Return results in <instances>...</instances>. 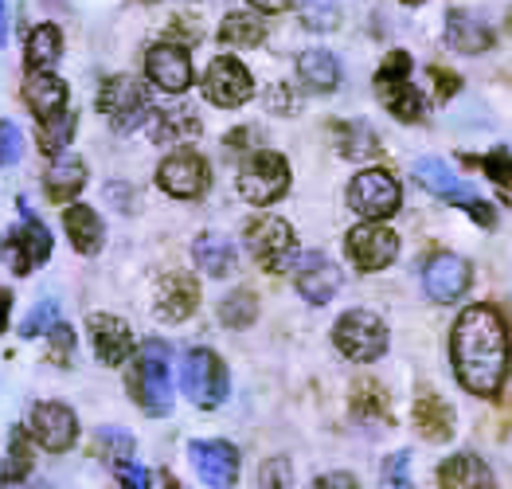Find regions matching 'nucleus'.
<instances>
[{
    "label": "nucleus",
    "instance_id": "1",
    "mask_svg": "<svg viewBox=\"0 0 512 489\" xmlns=\"http://www.w3.org/2000/svg\"><path fill=\"white\" fill-rule=\"evenodd\" d=\"M450 360H454V376L466 392L481 396V400H493L505 388L512 364V341L505 317L493 306H470L454 325Z\"/></svg>",
    "mask_w": 512,
    "mask_h": 489
},
{
    "label": "nucleus",
    "instance_id": "2",
    "mask_svg": "<svg viewBox=\"0 0 512 489\" xmlns=\"http://www.w3.org/2000/svg\"><path fill=\"white\" fill-rule=\"evenodd\" d=\"M129 396L145 415H169L172 411V376H169V345L145 341L133 356L129 372Z\"/></svg>",
    "mask_w": 512,
    "mask_h": 489
},
{
    "label": "nucleus",
    "instance_id": "3",
    "mask_svg": "<svg viewBox=\"0 0 512 489\" xmlns=\"http://www.w3.org/2000/svg\"><path fill=\"white\" fill-rule=\"evenodd\" d=\"M376 90L384 98V106L399 118V122H423L427 102L411 83V55L407 51H391L384 67L376 71Z\"/></svg>",
    "mask_w": 512,
    "mask_h": 489
},
{
    "label": "nucleus",
    "instance_id": "4",
    "mask_svg": "<svg viewBox=\"0 0 512 489\" xmlns=\"http://www.w3.org/2000/svg\"><path fill=\"white\" fill-rule=\"evenodd\" d=\"M98 110L106 114V122L118 134H133V130H141L153 118L149 90L141 87L137 79H129V75H114V79L102 83V90H98Z\"/></svg>",
    "mask_w": 512,
    "mask_h": 489
},
{
    "label": "nucleus",
    "instance_id": "5",
    "mask_svg": "<svg viewBox=\"0 0 512 489\" xmlns=\"http://www.w3.org/2000/svg\"><path fill=\"white\" fill-rule=\"evenodd\" d=\"M415 180H419L427 192H434L438 200H446V204H462V208H466L481 227H493V223H497L493 208H489V204H485V200H481V196H477L470 184L458 177L446 161H438V157H423V161L415 165Z\"/></svg>",
    "mask_w": 512,
    "mask_h": 489
},
{
    "label": "nucleus",
    "instance_id": "6",
    "mask_svg": "<svg viewBox=\"0 0 512 489\" xmlns=\"http://www.w3.org/2000/svg\"><path fill=\"white\" fill-rule=\"evenodd\" d=\"M333 345L341 349V356L348 360H380L387 353V325L368 310H348L337 317L333 325Z\"/></svg>",
    "mask_w": 512,
    "mask_h": 489
},
{
    "label": "nucleus",
    "instance_id": "7",
    "mask_svg": "<svg viewBox=\"0 0 512 489\" xmlns=\"http://www.w3.org/2000/svg\"><path fill=\"white\" fill-rule=\"evenodd\" d=\"M286 188H290V165H286V157L262 149V153H251L243 161V169H239V192H243L247 204L266 208V204L282 200Z\"/></svg>",
    "mask_w": 512,
    "mask_h": 489
},
{
    "label": "nucleus",
    "instance_id": "8",
    "mask_svg": "<svg viewBox=\"0 0 512 489\" xmlns=\"http://www.w3.org/2000/svg\"><path fill=\"white\" fill-rule=\"evenodd\" d=\"M294 227L282 220V216H258L247 223V251L255 255V263L270 274H282L294 263Z\"/></svg>",
    "mask_w": 512,
    "mask_h": 489
},
{
    "label": "nucleus",
    "instance_id": "9",
    "mask_svg": "<svg viewBox=\"0 0 512 489\" xmlns=\"http://www.w3.org/2000/svg\"><path fill=\"white\" fill-rule=\"evenodd\" d=\"M180 388L196 407H219L227 400V364L212 349H192L180 364Z\"/></svg>",
    "mask_w": 512,
    "mask_h": 489
},
{
    "label": "nucleus",
    "instance_id": "10",
    "mask_svg": "<svg viewBox=\"0 0 512 489\" xmlns=\"http://www.w3.org/2000/svg\"><path fill=\"white\" fill-rule=\"evenodd\" d=\"M348 208L364 220H391L399 212V180L387 169H364L348 184Z\"/></svg>",
    "mask_w": 512,
    "mask_h": 489
},
{
    "label": "nucleus",
    "instance_id": "11",
    "mask_svg": "<svg viewBox=\"0 0 512 489\" xmlns=\"http://www.w3.org/2000/svg\"><path fill=\"white\" fill-rule=\"evenodd\" d=\"M348 259H352V267L364 270V274H376V270H384L395 263V255H399V235L384 227V220H368L360 223V227H352L348 231Z\"/></svg>",
    "mask_w": 512,
    "mask_h": 489
},
{
    "label": "nucleus",
    "instance_id": "12",
    "mask_svg": "<svg viewBox=\"0 0 512 489\" xmlns=\"http://www.w3.org/2000/svg\"><path fill=\"white\" fill-rule=\"evenodd\" d=\"M204 94H208L212 106L235 110V106L255 98V79H251V71L239 59L219 55V59H212V67L204 71Z\"/></svg>",
    "mask_w": 512,
    "mask_h": 489
},
{
    "label": "nucleus",
    "instance_id": "13",
    "mask_svg": "<svg viewBox=\"0 0 512 489\" xmlns=\"http://www.w3.org/2000/svg\"><path fill=\"white\" fill-rule=\"evenodd\" d=\"M157 184L176 196V200H196V196H204L208 192V184H212V169H208V161L200 157V153H192V149H180V153H172L161 161V169H157Z\"/></svg>",
    "mask_w": 512,
    "mask_h": 489
},
{
    "label": "nucleus",
    "instance_id": "14",
    "mask_svg": "<svg viewBox=\"0 0 512 489\" xmlns=\"http://www.w3.org/2000/svg\"><path fill=\"white\" fill-rule=\"evenodd\" d=\"M145 75H149V83L157 90H165V94H184V90L196 83V75H192V59H188V47L184 44H153L145 51Z\"/></svg>",
    "mask_w": 512,
    "mask_h": 489
},
{
    "label": "nucleus",
    "instance_id": "15",
    "mask_svg": "<svg viewBox=\"0 0 512 489\" xmlns=\"http://www.w3.org/2000/svg\"><path fill=\"white\" fill-rule=\"evenodd\" d=\"M290 270H294L298 294L309 306H329L337 298V290H341V267L321 251H309V255L294 259Z\"/></svg>",
    "mask_w": 512,
    "mask_h": 489
},
{
    "label": "nucleus",
    "instance_id": "16",
    "mask_svg": "<svg viewBox=\"0 0 512 489\" xmlns=\"http://www.w3.org/2000/svg\"><path fill=\"white\" fill-rule=\"evenodd\" d=\"M28 431H32V439L43 450L63 454V450H71L75 439H79V419L63 403H36L32 407V419H28Z\"/></svg>",
    "mask_w": 512,
    "mask_h": 489
},
{
    "label": "nucleus",
    "instance_id": "17",
    "mask_svg": "<svg viewBox=\"0 0 512 489\" xmlns=\"http://www.w3.org/2000/svg\"><path fill=\"white\" fill-rule=\"evenodd\" d=\"M473 282V270L470 263L462 259V255H450V251H442V255H434L423 270V286H427V298L430 302H458L466 290H470Z\"/></svg>",
    "mask_w": 512,
    "mask_h": 489
},
{
    "label": "nucleus",
    "instance_id": "18",
    "mask_svg": "<svg viewBox=\"0 0 512 489\" xmlns=\"http://www.w3.org/2000/svg\"><path fill=\"white\" fill-rule=\"evenodd\" d=\"M188 458H192V466H196V474L215 489H227L235 486V478H239V450L231 443H192L188 446Z\"/></svg>",
    "mask_w": 512,
    "mask_h": 489
},
{
    "label": "nucleus",
    "instance_id": "19",
    "mask_svg": "<svg viewBox=\"0 0 512 489\" xmlns=\"http://www.w3.org/2000/svg\"><path fill=\"white\" fill-rule=\"evenodd\" d=\"M8 251H12L16 274H32V270L40 267V263H47V255H51V231H47L32 212H24V223L8 235Z\"/></svg>",
    "mask_w": 512,
    "mask_h": 489
},
{
    "label": "nucleus",
    "instance_id": "20",
    "mask_svg": "<svg viewBox=\"0 0 512 489\" xmlns=\"http://www.w3.org/2000/svg\"><path fill=\"white\" fill-rule=\"evenodd\" d=\"M200 306V282L192 278V274H184V270H176L169 274L165 282H161V290H157V317L161 321H188L192 313Z\"/></svg>",
    "mask_w": 512,
    "mask_h": 489
},
{
    "label": "nucleus",
    "instance_id": "21",
    "mask_svg": "<svg viewBox=\"0 0 512 489\" xmlns=\"http://www.w3.org/2000/svg\"><path fill=\"white\" fill-rule=\"evenodd\" d=\"M90 337H94V356L102 364H126L129 353H133V333L114 313H94L90 317Z\"/></svg>",
    "mask_w": 512,
    "mask_h": 489
},
{
    "label": "nucleus",
    "instance_id": "22",
    "mask_svg": "<svg viewBox=\"0 0 512 489\" xmlns=\"http://www.w3.org/2000/svg\"><path fill=\"white\" fill-rule=\"evenodd\" d=\"M192 259H196V267L204 270L208 278H227V274H235V267H239L235 243L227 235H219V231H204L192 243Z\"/></svg>",
    "mask_w": 512,
    "mask_h": 489
},
{
    "label": "nucleus",
    "instance_id": "23",
    "mask_svg": "<svg viewBox=\"0 0 512 489\" xmlns=\"http://www.w3.org/2000/svg\"><path fill=\"white\" fill-rule=\"evenodd\" d=\"M298 79L305 90H317V94H333L341 83V63L333 51L325 47H309L298 55Z\"/></svg>",
    "mask_w": 512,
    "mask_h": 489
},
{
    "label": "nucleus",
    "instance_id": "24",
    "mask_svg": "<svg viewBox=\"0 0 512 489\" xmlns=\"http://www.w3.org/2000/svg\"><path fill=\"white\" fill-rule=\"evenodd\" d=\"M446 44L454 47V51H462V55H481V51L493 47V32H489L473 12L454 8V12L446 16Z\"/></svg>",
    "mask_w": 512,
    "mask_h": 489
},
{
    "label": "nucleus",
    "instance_id": "25",
    "mask_svg": "<svg viewBox=\"0 0 512 489\" xmlns=\"http://www.w3.org/2000/svg\"><path fill=\"white\" fill-rule=\"evenodd\" d=\"M24 102H28V110H32L36 122H40V118H47V114L63 110V106L71 102V94H67V83L55 79L51 71H32L28 83H24Z\"/></svg>",
    "mask_w": 512,
    "mask_h": 489
},
{
    "label": "nucleus",
    "instance_id": "26",
    "mask_svg": "<svg viewBox=\"0 0 512 489\" xmlns=\"http://www.w3.org/2000/svg\"><path fill=\"white\" fill-rule=\"evenodd\" d=\"M63 227H67L71 247H75L79 255H98V251H102L106 227H102V220H98V212H94V208H86V204H71V208L63 212Z\"/></svg>",
    "mask_w": 512,
    "mask_h": 489
},
{
    "label": "nucleus",
    "instance_id": "27",
    "mask_svg": "<svg viewBox=\"0 0 512 489\" xmlns=\"http://www.w3.org/2000/svg\"><path fill=\"white\" fill-rule=\"evenodd\" d=\"M43 188H47V196H51L55 204H71L86 188V165L79 157H63V153H59V157L51 161L47 177H43Z\"/></svg>",
    "mask_w": 512,
    "mask_h": 489
},
{
    "label": "nucleus",
    "instance_id": "28",
    "mask_svg": "<svg viewBox=\"0 0 512 489\" xmlns=\"http://www.w3.org/2000/svg\"><path fill=\"white\" fill-rule=\"evenodd\" d=\"M415 427L427 443H446L454 435V407L438 396H419L415 403Z\"/></svg>",
    "mask_w": 512,
    "mask_h": 489
},
{
    "label": "nucleus",
    "instance_id": "29",
    "mask_svg": "<svg viewBox=\"0 0 512 489\" xmlns=\"http://www.w3.org/2000/svg\"><path fill=\"white\" fill-rule=\"evenodd\" d=\"M438 482L446 489H473V486H493V474L481 458L473 454H458L446 466H438Z\"/></svg>",
    "mask_w": 512,
    "mask_h": 489
},
{
    "label": "nucleus",
    "instance_id": "30",
    "mask_svg": "<svg viewBox=\"0 0 512 489\" xmlns=\"http://www.w3.org/2000/svg\"><path fill=\"white\" fill-rule=\"evenodd\" d=\"M63 55V36L55 24H40L32 36H28V51H24V63L28 71H51Z\"/></svg>",
    "mask_w": 512,
    "mask_h": 489
},
{
    "label": "nucleus",
    "instance_id": "31",
    "mask_svg": "<svg viewBox=\"0 0 512 489\" xmlns=\"http://www.w3.org/2000/svg\"><path fill=\"white\" fill-rule=\"evenodd\" d=\"M200 134V118L188 110V106H169L161 114H153V141L172 145V141H184V137Z\"/></svg>",
    "mask_w": 512,
    "mask_h": 489
},
{
    "label": "nucleus",
    "instance_id": "32",
    "mask_svg": "<svg viewBox=\"0 0 512 489\" xmlns=\"http://www.w3.org/2000/svg\"><path fill=\"white\" fill-rule=\"evenodd\" d=\"M75 126H79V118H75L71 106H63V110H55V114L40 118V149L47 153V157H59V153L71 145Z\"/></svg>",
    "mask_w": 512,
    "mask_h": 489
},
{
    "label": "nucleus",
    "instance_id": "33",
    "mask_svg": "<svg viewBox=\"0 0 512 489\" xmlns=\"http://www.w3.org/2000/svg\"><path fill=\"white\" fill-rule=\"evenodd\" d=\"M219 40L227 47H258L266 40V24L251 12H227L219 24Z\"/></svg>",
    "mask_w": 512,
    "mask_h": 489
},
{
    "label": "nucleus",
    "instance_id": "34",
    "mask_svg": "<svg viewBox=\"0 0 512 489\" xmlns=\"http://www.w3.org/2000/svg\"><path fill=\"white\" fill-rule=\"evenodd\" d=\"M337 145H341V157H348V161H368V157L380 153V137L372 134L364 122L337 126Z\"/></svg>",
    "mask_w": 512,
    "mask_h": 489
},
{
    "label": "nucleus",
    "instance_id": "35",
    "mask_svg": "<svg viewBox=\"0 0 512 489\" xmlns=\"http://www.w3.org/2000/svg\"><path fill=\"white\" fill-rule=\"evenodd\" d=\"M32 474V450H28V439L24 431H12L8 439V454L0 462V482H24Z\"/></svg>",
    "mask_w": 512,
    "mask_h": 489
},
{
    "label": "nucleus",
    "instance_id": "36",
    "mask_svg": "<svg viewBox=\"0 0 512 489\" xmlns=\"http://www.w3.org/2000/svg\"><path fill=\"white\" fill-rule=\"evenodd\" d=\"M219 317H223L231 329H247V325L258 317V298L251 294V290H235V294H227V298H223Z\"/></svg>",
    "mask_w": 512,
    "mask_h": 489
},
{
    "label": "nucleus",
    "instance_id": "37",
    "mask_svg": "<svg viewBox=\"0 0 512 489\" xmlns=\"http://www.w3.org/2000/svg\"><path fill=\"white\" fill-rule=\"evenodd\" d=\"M301 24L309 32H333L341 24V4L337 0H309L301 8Z\"/></svg>",
    "mask_w": 512,
    "mask_h": 489
},
{
    "label": "nucleus",
    "instance_id": "38",
    "mask_svg": "<svg viewBox=\"0 0 512 489\" xmlns=\"http://www.w3.org/2000/svg\"><path fill=\"white\" fill-rule=\"evenodd\" d=\"M352 411L364 415V419H372V415H384L387 419V400H384V392H380V384L360 380V384L352 388Z\"/></svg>",
    "mask_w": 512,
    "mask_h": 489
},
{
    "label": "nucleus",
    "instance_id": "39",
    "mask_svg": "<svg viewBox=\"0 0 512 489\" xmlns=\"http://www.w3.org/2000/svg\"><path fill=\"white\" fill-rule=\"evenodd\" d=\"M47 345H51V360H55L59 368H67L71 356H75V329L63 325V321H55V325L47 329Z\"/></svg>",
    "mask_w": 512,
    "mask_h": 489
},
{
    "label": "nucleus",
    "instance_id": "40",
    "mask_svg": "<svg viewBox=\"0 0 512 489\" xmlns=\"http://www.w3.org/2000/svg\"><path fill=\"white\" fill-rule=\"evenodd\" d=\"M266 106H270V114H282V118H290V114H298L301 110V94L290 83H274L270 94H266Z\"/></svg>",
    "mask_w": 512,
    "mask_h": 489
},
{
    "label": "nucleus",
    "instance_id": "41",
    "mask_svg": "<svg viewBox=\"0 0 512 489\" xmlns=\"http://www.w3.org/2000/svg\"><path fill=\"white\" fill-rule=\"evenodd\" d=\"M55 313H59V302H40L36 310L24 317V325H20V337H40V333H47L51 325H55Z\"/></svg>",
    "mask_w": 512,
    "mask_h": 489
},
{
    "label": "nucleus",
    "instance_id": "42",
    "mask_svg": "<svg viewBox=\"0 0 512 489\" xmlns=\"http://www.w3.org/2000/svg\"><path fill=\"white\" fill-rule=\"evenodd\" d=\"M20 153H24V137H20V130H16L12 122H0V169H4V165H16Z\"/></svg>",
    "mask_w": 512,
    "mask_h": 489
},
{
    "label": "nucleus",
    "instance_id": "43",
    "mask_svg": "<svg viewBox=\"0 0 512 489\" xmlns=\"http://www.w3.org/2000/svg\"><path fill=\"white\" fill-rule=\"evenodd\" d=\"M481 169L497 180L505 192L512 196V157L509 153H493V157H481Z\"/></svg>",
    "mask_w": 512,
    "mask_h": 489
},
{
    "label": "nucleus",
    "instance_id": "44",
    "mask_svg": "<svg viewBox=\"0 0 512 489\" xmlns=\"http://www.w3.org/2000/svg\"><path fill=\"white\" fill-rule=\"evenodd\" d=\"M98 446H110V462L114 466H122V462L133 458V439L118 435V431H98Z\"/></svg>",
    "mask_w": 512,
    "mask_h": 489
},
{
    "label": "nucleus",
    "instance_id": "45",
    "mask_svg": "<svg viewBox=\"0 0 512 489\" xmlns=\"http://www.w3.org/2000/svg\"><path fill=\"white\" fill-rule=\"evenodd\" d=\"M114 470H118V482H122V486H137V489L149 486V474L137 470V466H126V462H122V466H114Z\"/></svg>",
    "mask_w": 512,
    "mask_h": 489
},
{
    "label": "nucleus",
    "instance_id": "46",
    "mask_svg": "<svg viewBox=\"0 0 512 489\" xmlns=\"http://www.w3.org/2000/svg\"><path fill=\"white\" fill-rule=\"evenodd\" d=\"M403 466H407V454H391V462L384 466V482H391V486H407Z\"/></svg>",
    "mask_w": 512,
    "mask_h": 489
},
{
    "label": "nucleus",
    "instance_id": "47",
    "mask_svg": "<svg viewBox=\"0 0 512 489\" xmlns=\"http://www.w3.org/2000/svg\"><path fill=\"white\" fill-rule=\"evenodd\" d=\"M430 75H434V79H438V94H442V98H450V94H458V75H450V71H446V75H442V71H438V67H434V71H430Z\"/></svg>",
    "mask_w": 512,
    "mask_h": 489
},
{
    "label": "nucleus",
    "instance_id": "48",
    "mask_svg": "<svg viewBox=\"0 0 512 489\" xmlns=\"http://www.w3.org/2000/svg\"><path fill=\"white\" fill-rule=\"evenodd\" d=\"M247 4L258 8V12H270V16H274V12H290V8H294V0H247Z\"/></svg>",
    "mask_w": 512,
    "mask_h": 489
},
{
    "label": "nucleus",
    "instance_id": "49",
    "mask_svg": "<svg viewBox=\"0 0 512 489\" xmlns=\"http://www.w3.org/2000/svg\"><path fill=\"white\" fill-rule=\"evenodd\" d=\"M317 486H348V489H356V478H348V474H329V478H317Z\"/></svg>",
    "mask_w": 512,
    "mask_h": 489
},
{
    "label": "nucleus",
    "instance_id": "50",
    "mask_svg": "<svg viewBox=\"0 0 512 489\" xmlns=\"http://www.w3.org/2000/svg\"><path fill=\"white\" fill-rule=\"evenodd\" d=\"M8 313H12V294H8V290H0V333L8 329Z\"/></svg>",
    "mask_w": 512,
    "mask_h": 489
},
{
    "label": "nucleus",
    "instance_id": "51",
    "mask_svg": "<svg viewBox=\"0 0 512 489\" xmlns=\"http://www.w3.org/2000/svg\"><path fill=\"white\" fill-rule=\"evenodd\" d=\"M8 44V8H4V0H0V47Z\"/></svg>",
    "mask_w": 512,
    "mask_h": 489
},
{
    "label": "nucleus",
    "instance_id": "52",
    "mask_svg": "<svg viewBox=\"0 0 512 489\" xmlns=\"http://www.w3.org/2000/svg\"><path fill=\"white\" fill-rule=\"evenodd\" d=\"M403 4H427V0H403Z\"/></svg>",
    "mask_w": 512,
    "mask_h": 489
}]
</instances>
